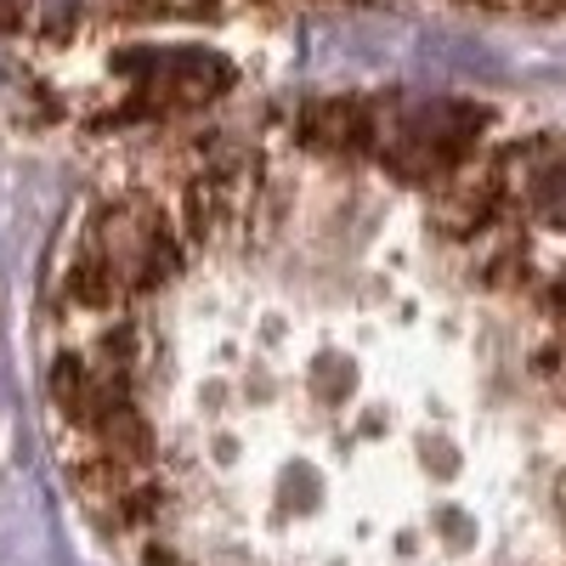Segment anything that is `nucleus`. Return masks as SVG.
<instances>
[{
	"mask_svg": "<svg viewBox=\"0 0 566 566\" xmlns=\"http://www.w3.org/2000/svg\"><path fill=\"white\" fill-rule=\"evenodd\" d=\"M176 255L181 227L170 221V210L154 193H125L85 227L80 255L69 266V301L85 312H119L165 283Z\"/></svg>",
	"mask_w": 566,
	"mask_h": 566,
	"instance_id": "f257e3e1",
	"label": "nucleus"
},
{
	"mask_svg": "<svg viewBox=\"0 0 566 566\" xmlns=\"http://www.w3.org/2000/svg\"><path fill=\"white\" fill-rule=\"evenodd\" d=\"M227 63L205 52H148L136 57V85H130V114H181L205 108L227 91Z\"/></svg>",
	"mask_w": 566,
	"mask_h": 566,
	"instance_id": "f03ea898",
	"label": "nucleus"
},
{
	"mask_svg": "<svg viewBox=\"0 0 566 566\" xmlns=\"http://www.w3.org/2000/svg\"><path fill=\"white\" fill-rule=\"evenodd\" d=\"M499 176H504L510 216L566 227V142L560 136H538V142H522V148L499 154Z\"/></svg>",
	"mask_w": 566,
	"mask_h": 566,
	"instance_id": "7ed1b4c3",
	"label": "nucleus"
},
{
	"mask_svg": "<svg viewBox=\"0 0 566 566\" xmlns=\"http://www.w3.org/2000/svg\"><path fill=\"white\" fill-rule=\"evenodd\" d=\"M301 136L323 154L363 159V154H374V142H380V103H368V97H317L301 114Z\"/></svg>",
	"mask_w": 566,
	"mask_h": 566,
	"instance_id": "20e7f679",
	"label": "nucleus"
},
{
	"mask_svg": "<svg viewBox=\"0 0 566 566\" xmlns=\"http://www.w3.org/2000/svg\"><path fill=\"white\" fill-rule=\"evenodd\" d=\"M114 12L142 18V23H159V18H216L221 0H114Z\"/></svg>",
	"mask_w": 566,
	"mask_h": 566,
	"instance_id": "39448f33",
	"label": "nucleus"
},
{
	"mask_svg": "<svg viewBox=\"0 0 566 566\" xmlns=\"http://www.w3.org/2000/svg\"><path fill=\"white\" fill-rule=\"evenodd\" d=\"M470 12H499V18H560V0H459Z\"/></svg>",
	"mask_w": 566,
	"mask_h": 566,
	"instance_id": "423d86ee",
	"label": "nucleus"
},
{
	"mask_svg": "<svg viewBox=\"0 0 566 566\" xmlns=\"http://www.w3.org/2000/svg\"><path fill=\"white\" fill-rule=\"evenodd\" d=\"M538 374H544V380L566 397V335H555L549 346H544V357H538Z\"/></svg>",
	"mask_w": 566,
	"mask_h": 566,
	"instance_id": "0eeeda50",
	"label": "nucleus"
},
{
	"mask_svg": "<svg viewBox=\"0 0 566 566\" xmlns=\"http://www.w3.org/2000/svg\"><path fill=\"white\" fill-rule=\"evenodd\" d=\"M0 23H18V0H0Z\"/></svg>",
	"mask_w": 566,
	"mask_h": 566,
	"instance_id": "6e6552de",
	"label": "nucleus"
}]
</instances>
